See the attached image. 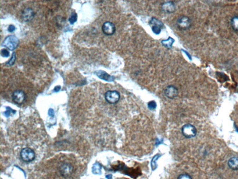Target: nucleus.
Returning a JSON list of instances; mask_svg holds the SVG:
<instances>
[{
	"instance_id": "f257e3e1",
	"label": "nucleus",
	"mask_w": 238,
	"mask_h": 179,
	"mask_svg": "<svg viewBox=\"0 0 238 179\" xmlns=\"http://www.w3.org/2000/svg\"><path fill=\"white\" fill-rule=\"evenodd\" d=\"M19 41L17 37L11 35L7 36L2 43V45L9 49V50H14L19 45Z\"/></svg>"
},
{
	"instance_id": "f03ea898",
	"label": "nucleus",
	"mask_w": 238,
	"mask_h": 179,
	"mask_svg": "<svg viewBox=\"0 0 238 179\" xmlns=\"http://www.w3.org/2000/svg\"><path fill=\"white\" fill-rule=\"evenodd\" d=\"M181 131L184 137L187 138L194 137L197 134V129L194 126L187 124L183 126Z\"/></svg>"
},
{
	"instance_id": "7ed1b4c3",
	"label": "nucleus",
	"mask_w": 238,
	"mask_h": 179,
	"mask_svg": "<svg viewBox=\"0 0 238 179\" xmlns=\"http://www.w3.org/2000/svg\"><path fill=\"white\" fill-rule=\"evenodd\" d=\"M20 155L22 161L26 162H29L34 161L35 156L34 150L29 148H26L22 149L21 151Z\"/></svg>"
},
{
	"instance_id": "20e7f679",
	"label": "nucleus",
	"mask_w": 238,
	"mask_h": 179,
	"mask_svg": "<svg viewBox=\"0 0 238 179\" xmlns=\"http://www.w3.org/2000/svg\"><path fill=\"white\" fill-rule=\"evenodd\" d=\"M121 96L118 92L116 91H108L105 94V98L107 101L110 104H115L120 100Z\"/></svg>"
},
{
	"instance_id": "39448f33",
	"label": "nucleus",
	"mask_w": 238,
	"mask_h": 179,
	"mask_svg": "<svg viewBox=\"0 0 238 179\" xmlns=\"http://www.w3.org/2000/svg\"><path fill=\"white\" fill-rule=\"evenodd\" d=\"M177 25L180 30H186L191 28L192 22L190 19L187 16H182L178 19L177 21Z\"/></svg>"
},
{
	"instance_id": "423d86ee",
	"label": "nucleus",
	"mask_w": 238,
	"mask_h": 179,
	"mask_svg": "<svg viewBox=\"0 0 238 179\" xmlns=\"http://www.w3.org/2000/svg\"><path fill=\"white\" fill-rule=\"evenodd\" d=\"M73 172V166L69 163H64L60 166L59 168L60 175L65 178L70 177Z\"/></svg>"
},
{
	"instance_id": "0eeeda50",
	"label": "nucleus",
	"mask_w": 238,
	"mask_h": 179,
	"mask_svg": "<svg viewBox=\"0 0 238 179\" xmlns=\"http://www.w3.org/2000/svg\"><path fill=\"white\" fill-rule=\"evenodd\" d=\"M12 99L14 102L16 104L22 105L25 100V93L22 90H16L12 94Z\"/></svg>"
},
{
	"instance_id": "6e6552de",
	"label": "nucleus",
	"mask_w": 238,
	"mask_h": 179,
	"mask_svg": "<svg viewBox=\"0 0 238 179\" xmlns=\"http://www.w3.org/2000/svg\"><path fill=\"white\" fill-rule=\"evenodd\" d=\"M102 31L105 35L111 36L115 33L116 27L114 23L110 22H105L102 26Z\"/></svg>"
},
{
	"instance_id": "1a4fd4ad",
	"label": "nucleus",
	"mask_w": 238,
	"mask_h": 179,
	"mask_svg": "<svg viewBox=\"0 0 238 179\" xmlns=\"http://www.w3.org/2000/svg\"><path fill=\"white\" fill-rule=\"evenodd\" d=\"M164 93L167 98L173 99L178 96L179 93L176 87L173 85H169L164 90Z\"/></svg>"
},
{
	"instance_id": "9d476101",
	"label": "nucleus",
	"mask_w": 238,
	"mask_h": 179,
	"mask_svg": "<svg viewBox=\"0 0 238 179\" xmlns=\"http://www.w3.org/2000/svg\"><path fill=\"white\" fill-rule=\"evenodd\" d=\"M95 73L98 78L106 81H113L114 79V77L111 76L103 71H95Z\"/></svg>"
},
{
	"instance_id": "9b49d317",
	"label": "nucleus",
	"mask_w": 238,
	"mask_h": 179,
	"mask_svg": "<svg viewBox=\"0 0 238 179\" xmlns=\"http://www.w3.org/2000/svg\"><path fill=\"white\" fill-rule=\"evenodd\" d=\"M34 12L31 8H25L22 12V18L26 22H29L32 20L34 17Z\"/></svg>"
},
{
	"instance_id": "f8f14e48",
	"label": "nucleus",
	"mask_w": 238,
	"mask_h": 179,
	"mask_svg": "<svg viewBox=\"0 0 238 179\" xmlns=\"http://www.w3.org/2000/svg\"><path fill=\"white\" fill-rule=\"evenodd\" d=\"M162 9L165 13H172L176 10V5L172 1H169L162 5Z\"/></svg>"
},
{
	"instance_id": "ddd939ff",
	"label": "nucleus",
	"mask_w": 238,
	"mask_h": 179,
	"mask_svg": "<svg viewBox=\"0 0 238 179\" xmlns=\"http://www.w3.org/2000/svg\"><path fill=\"white\" fill-rule=\"evenodd\" d=\"M228 166L232 170H238V157H234L230 159L228 162Z\"/></svg>"
},
{
	"instance_id": "4468645a",
	"label": "nucleus",
	"mask_w": 238,
	"mask_h": 179,
	"mask_svg": "<svg viewBox=\"0 0 238 179\" xmlns=\"http://www.w3.org/2000/svg\"><path fill=\"white\" fill-rule=\"evenodd\" d=\"M230 24L233 30L235 32L238 33V16L236 15L232 18Z\"/></svg>"
},
{
	"instance_id": "2eb2a0df",
	"label": "nucleus",
	"mask_w": 238,
	"mask_h": 179,
	"mask_svg": "<svg viewBox=\"0 0 238 179\" xmlns=\"http://www.w3.org/2000/svg\"><path fill=\"white\" fill-rule=\"evenodd\" d=\"M174 42V40L171 37H169L168 39L162 41V43L165 47L170 48L172 47V45Z\"/></svg>"
},
{
	"instance_id": "dca6fc26",
	"label": "nucleus",
	"mask_w": 238,
	"mask_h": 179,
	"mask_svg": "<svg viewBox=\"0 0 238 179\" xmlns=\"http://www.w3.org/2000/svg\"><path fill=\"white\" fill-rule=\"evenodd\" d=\"M162 27H161L160 26L153 25L152 27L153 31L156 35H159L160 34L162 31Z\"/></svg>"
},
{
	"instance_id": "f3484780",
	"label": "nucleus",
	"mask_w": 238,
	"mask_h": 179,
	"mask_svg": "<svg viewBox=\"0 0 238 179\" xmlns=\"http://www.w3.org/2000/svg\"><path fill=\"white\" fill-rule=\"evenodd\" d=\"M177 179H193V178L188 173H182L179 175Z\"/></svg>"
},
{
	"instance_id": "a211bd4d",
	"label": "nucleus",
	"mask_w": 238,
	"mask_h": 179,
	"mask_svg": "<svg viewBox=\"0 0 238 179\" xmlns=\"http://www.w3.org/2000/svg\"><path fill=\"white\" fill-rule=\"evenodd\" d=\"M77 20V15L76 13H72L71 16L69 19V21L71 24H73L74 22H76Z\"/></svg>"
},
{
	"instance_id": "6ab92c4d",
	"label": "nucleus",
	"mask_w": 238,
	"mask_h": 179,
	"mask_svg": "<svg viewBox=\"0 0 238 179\" xmlns=\"http://www.w3.org/2000/svg\"><path fill=\"white\" fill-rule=\"evenodd\" d=\"M101 169V166L98 163L94 164L93 168V172L94 173H98Z\"/></svg>"
},
{
	"instance_id": "aec40b11",
	"label": "nucleus",
	"mask_w": 238,
	"mask_h": 179,
	"mask_svg": "<svg viewBox=\"0 0 238 179\" xmlns=\"http://www.w3.org/2000/svg\"><path fill=\"white\" fill-rule=\"evenodd\" d=\"M6 109H7V110L4 113V114L5 116L6 117H9V116L11 114V113H15V112H16L15 110H14L12 109H11V108H10L9 107H7Z\"/></svg>"
},
{
	"instance_id": "412c9836",
	"label": "nucleus",
	"mask_w": 238,
	"mask_h": 179,
	"mask_svg": "<svg viewBox=\"0 0 238 179\" xmlns=\"http://www.w3.org/2000/svg\"><path fill=\"white\" fill-rule=\"evenodd\" d=\"M15 59H16V55H15V52H14L12 54L10 60L7 63V65H9V66L14 65V63L15 61Z\"/></svg>"
},
{
	"instance_id": "4be33fe9",
	"label": "nucleus",
	"mask_w": 238,
	"mask_h": 179,
	"mask_svg": "<svg viewBox=\"0 0 238 179\" xmlns=\"http://www.w3.org/2000/svg\"><path fill=\"white\" fill-rule=\"evenodd\" d=\"M156 103L155 101H150L148 103V107L149 109L151 110H153L155 109L156 107Z\"/></svg>"
},
{
	"instance_id": "5701e85b",
	"label": "nucleus",
	"mask_w": 238,
	"mask_h": 179,
	"mask_svg": "<svg viewBox=\"0 0 238 179\" xmlns=\"http://www.w3.org/2000/svg\"><path fill=\"white\" fill-rule=\"evenodd\" d=\"M1 55L4 57H8L10 55L9 51L6 49H2L1 51Z\"/></svg>"
},
{
	"instance_id": "b1692460",
	"label": "nucleus",
	"mask_w": 238,
	"mask_h": 179,
	"mask_svg": "<svg viewBox=\"0 0 238 179\" xmlns=\"http://www.w3.org/2000/svg\"><path fill=\"white\" fill-rule=\"evenodd\" d=\"M48 114H49V116L51 117H53L54 116V115H55L54 110H53L52 109H50L49 110Z\"/></svg>"
},
{
	"instance_id": "393cba45",
	"label": "nucleus",
	"mask_w": 238,
	"mask_h": 179,
	"mask_svg": "<svg viewBox=\"0 0 238 179\" xmlns=\"http://www.w3.org/2000/svg\"><path fill=\"white\" fill-rule=\"evenodd\" d=\"M15 27L14 25H11L9 26V27H8V31L10 32H13V31H14L15 30Z\"/></svg>"
},
{
	"instance_id": "a878e982",
	"label": "nucleus",
	"mask_w": 238,
	"mask_h": 179,
	"mask_svg": "<svg viewBox=\"0 0 238 179\" xmlns=\"http://www.w3.org/2000/svg\"><path fill=\"white\" fill-rule=\"evenodd\" d=\"M60 88H61V87L60 86H56L54 89V91L55 92H58L60 90Z\"/></svg>"
}]
</instances>
